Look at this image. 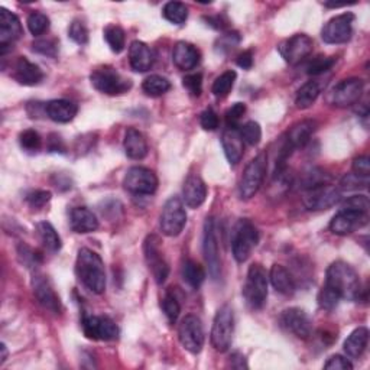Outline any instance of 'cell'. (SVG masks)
<instances>
[{
	"label": "cell",
	"mask_w": 370,
	"mask_h": 370,
	"mask_svg": "<svg viewBox=\"0 0 370 370\" xmlns=\"http://www.w3.org/2000/svg\"><path fill=\"white\" fill-rule=\"evenodd\" d=\"M324 286L332 289L340 299L356 301L360 298L362 294V285L358 272L343 260L333 262L328 267Z\"/></svg>",
	"instance_id": "cell-1"
},
{
	"label": "cell",
	"mask_w": 370,
	"mask_h": 370,
	"mask_svg": "<svg viewBox=\"0 0 370 370\" xmlns=\"http://www.w3.org/2000/svg\"><path fill=\"white\" fill-rule=\"evenodd\" d=\"M75 273L83 285L92 294H103L106 291V271L101 258L92 250L83 247L78 250Z\"/></svg>",
	"instance_id": "cell-2"
},
{
	"label": "cell",
	"mask_w": 370,
	"mask_h": 370,
	"mask_svg": "<svg viewBox=\"0 0 370 370\" xmlns=\"http://www.w3.org/2000/svg\"><path fill=\"white\" fill-rule=\"evenodd\" d=\"M258 243L259 232L255 227V224L247 219L237 221L232 234V252L234 259L239 263L246 262Z\"/></svg>",
	"instance_id": "cell-3"
},
{
	"label": "cell",
	"mask_w": 370,
	"mask_h": 370,
	"mask_svg": "<svg viewBox=\"0 0 370 370\" xmlns=\"http://www.w3.org/2000/svg\"><path fill=\"white\" fill-rule=\"evenodd\" d=\"M243 297L250 308L260 310L265 306L268 298V275L265 268L259 263H255L247 271Z\"/></svg>",
	"instance_id": "cell-4"
},
{
	"label": "cell",
	"mask_w": 370,
	"mask_h": 370,
	"mask_svg": "<svg viewBox=\"0 0 370 370\" xmlns=\"http://www.w3.org/2000/svg\"><path fill=\"white\" fill-rule=\"evenodd\" d=\"M267 171H268V155L267 152H260L246 165L243 171V175L239 184V193L242 200H250V198L255 197V194L262 187L263 180L267 177Z\"/></svg>",
	"instance_id": "cell-5"
},
{
	"label": "cell",
	"mask_w": 370,
	"mask_h": 370,
	"mask_svg": "<svg viewBox=\"0 0 370 370\" xmlns=\"http://www.w3.org/2000/svg\"><path fill=\"white\" fill-rule=\"evenodd\" d=\"M234 332V315L230 306H223L216 312L213 328H211V346L217 352H227Z\"/></svg>",
	"instance_id": "cell-6"
},
{
	"label": "cell",
	"mask_w": 370,
	"mask_h": 370,
	"mask_svg": "<svg viewBox=\"0 0 370 370\" xmlns=\"http://www.w3.org/2000/svg\"><path fill=\"white\" fill-rule=\"evenodd\" d=\"M187 224V211L184 201L178 197H171L165 203L160 217V227L165 236H178Z\"/></svg>",
	"instance_id": "cell-7"
},
{
	"label": "cell",
	"mask_w": 370,
	"mask_h": 370,
	"mask_svg": "<svg viewBox=\"0 0 370 370\" xmlns=\"http://www.w3.org/2000/svg\"><path fill=\"white\" fill-rule=\"evenodd\" d=\"M92 87L103 95H123L132 87V82L126 80L113 67H100L90 75Z\"/></svg>",
	"instance_id": "cell-8"
},
{
	"label": "cell",
	"mask_w": 370,
	"mask_h": 370,
	"mask_svg": "<svg viewBox=\"0 0 370 370\" xmlns=\"http://www.w3.org/2000/svg\"><path fill=\"white\" fill-rule=\"evenodd\" d=\"M143 254L155 282L158 285H162L169 275V267L162 255L160 237L156 234L148 236L147 241L143 243Z\"/></svg>",
	"instance_id": "cell-9"
},
{
	"label": "cell",
	"mask_w": 370,
	"mask_h": 370,
	"mask_svg": "<svg viewBox=\"0 0 370 370\" xmlns=\"http://www.w3.org/2000/svg\"><path fill=\"white\" fill-rule=\"evenodd\" d=\"M178 338L182 347L193 354L200 353L204 346V328L197 315H185L178 327Z\"/></svg>",
	"instance_id": "cell-10"
},
{
	"label": "cell",
	"mask_w": 370,
	"mask_h": 370,
	"mask_svg": "<svg viewBox=\"0 0 370 370\" xmlns=\"http://www.w3.org/2000/svg\"><path fill=\"white\" fill-rule=\"evenodd\" d=\"M365 90V82L362 78H346V80H341L338 84L333 87V90L330 91L328 95V103L336 106V108H350V106L356 104Z\"/></svg>",
	"instance_id": "cell-11"
},
{
	"label": "cell",
	"mask_w": 370,
	"mask_h": 370,
	"mask_svg": "<svg viewBox=\"0 0 370 370\" xmlns=\"http://www.w3.org/2000/svg\"><path fill=\"white\" fill-rule=\"evenodd\" d=\"M341 200V190L330 182L315 185L304 193V206L308 210L321 211L336 206Z\"/></svg>",
	"instance_id": "cell-12"
},
{
	"label": "cell",
	"mask_w": 370,
	"mask_h": 370,
	"mask_svg": "<svg viewBox=\"0 0 370 370\" xmlns=\"http://www.w3.org/2000/svg\"><path fill=\"white\" fill-rule=\"evenodd\" d=\"M123 187L132 194L151 195L158 190V178L148 168L132 166L123 178Z\"/></svg>",
	"instance_id": "cell-13"
},
{
	"label": "cell",
	"mask_w": 370,
	"mask_h": 370,
	"mask_svg": "<svg viewBox=\"0 0 370 370\" xmlns=\"http://www.w3.org/2000/svg\"><path fill=\"white\" fill-rule=\"evenodd\" d=\"M353 22L354 15L352 12L341 13L334 18L330 19L321 31V38L325 44H345L350 41L353 35Z\"/></svg>",
	"instance_id": "cell-14"
},
{
	"label": "cell",
	"mask_w": 370,
	"mask_h": 370,
	"mask_svg": "<svg viewBox=\"0 0 370 370\" xmlns=\"http://www.w3.org/2000/svg\"><path fill=\"white\" fill-rule=\"evenodd\" d=\"M281 57L289 65H298L307 57L311 56L314 49V41L306 34H297L291 36L278 47Z\"/></svg>",
	"instance_id": "cell-15"
},
{
	"label": "cell",
	"mask_w": 370,
	"mask_h": 370,
	"mask_svg": "<svg viewBox=\"0 0 370 370\" xmlns=\"http://www.w3.org/2000/svg\"><path fill=\"white\" fill-rule=\"evenodd\" d=\"M204 258L208 265V273L213 280H219L221 272V260L219 252V241L216 233L214 219H207L204 224Z\"/></svg>",
	"instance_id": "cell-16"
},
{
	"label": "cell",
	"mask_w": 370,
	"mask_h": 370,
	"mask_svg": "<svg viewBox=\"0 0 370 370\" xmlns=\"http://www.w3.org/2000/svg\"><path fill=\"white\" fill-rule=\"evenodd\" d=\"M83 332L90 340H103L110 341L117 338L119 327L109 317L86 315L83 319Z\"/></svg>",
	"instance_id": "cell-17"
},
{
	"label": "cell",
	"mask_w": 370,
	"mask_h": 370,
	"mask_svg": "<svg viewBox=\"0 0 370 370\" xmlns=\"http://www.w3.org/2000/svg\"><path fill=\"white\" fill-rule=\"evenodd\" d=\"M281 325L295 337L307 340L312 334V323L308 314L301 308H286L280 317Z\"/></svg>",
	"instance_id": "cell-18"
},
{
	"label": "cell",
	"mask_w": 370,
	"mask_h": 370,
	"mask_svg": "<svg viewBox=\"0 0 370 370\" xmlns=\"http://www.w3.org/2000/svg\"><path fill=\"white\" fill-rule=\"evenodd\" d=\"M367 220V213L343 208L333 217V220L330 221V232L337 236H347L365 227Z\"/></svg>",
	"instance_id": "cell-19"
},
{
	"label": "cell",
	"mask_w": 370,
	"mask_h": 370,
	"mask_svg": "<svg viewBox=\"0 0 370 370\" xmlns=\"http://www.w3.org/2000/svg\"><path fill=\"white\" fill-rule=\"evenodd\" d=\"M23 35L19 18L10 10L0 9V56H5L12 44Z\"/></svg>",
	"instance_id": "cell-20"
},
{
	"label": "cell",
	"mask_w": 370,
	"mask_h": 370,
	"mask_svg": "<svg viewBox=\"0 0 370 370\" xmlns=\"http://www.w3.org/2000/svg\"><path fill=\"white\" fill-rule=\"evenodd\" d=\"M32 288H34V294L38 299V302L41 306L54 314H60L62 307H61V299L57 295L54 286L51 285L49 280L45 275L41 273H35L32 278Z\"/></svg>",
	"instance_id": "cell-21"
},
{
	"label": "cell",
	"mask_w": 370,
	"mask_h": 370,
	"mask_svg": "<svg viewBox=\"0 0 370 370\" xmlns=\"http://www.w3.org/2000/svg\"><path fill=\"white\" fill-rule=\"evenodd\" d=\"M221 147L226 155L227 161L232 165H237L241 162L245 152V142L241 136L239 127H227L223 132L221 136Z\"/></svg>",
	"instance_id": "cell-22"
},
{
	"label": "cell",
	"mask_w": 370,
	"mask_h": 370,
	"mask_svg": "<svg viewBox=\"0 0 370 370\" xmlns=\"http://www.w3.org/2000/svg\"><path fill=\"white\" fill-rule=\"evenodd\" d=\"M129 62L130 67L136 73H147L152 69L155 56L149 45L142 41H134L129 47Z\"/></svg>",
	"instance_id": "cell-23"
},
{
	"label": "cell",
	"mask_w": 370,
	"mask_h": 370,
	"mask_svg": "<svg viewBox=\"0 0 370 370\" xmlns=\"http://www.w3.org/2000/svg\"><path fill=\"white\" fill-rule=\"evenodd\" d=\"M207 198V185L198 175H190L184 182L182 201L190 208H198Z\"/></svg>",
	"instance_id": "cell-24"
},
{
	"label": "cell",
	"mask_w": 370,
	"mask_h": 370,
	"mask_svg": "<svg viewBox=\"0 0 370 370\" xmlns=\"http://www.w3.org/2000/svg\"><path fill=\"white\" fill-rule=\"evenodd\" d=\"M201 54L193 44L188 42H177L173 51V61L175 67L182 71H188L195 69L200 64Z\"/></svg>",
	"instance_id": "cell-25"
},
{
	"label": "cell",
	"mask_w": 370,
	"mask_h": 370,
	"mask_svg": "<svg viewBox=\"0 0 370 370\" xmlns=\"http://www.w3.org/2000/svg\"><path fill=\"white\" fill-rule=\"evenodd\" d=\"M13 77L22 86H36L44 80V73L36 64L31 62L28 58L21 57L15 64Z\"/></svg>",
	"instance_id": "cell-26"
},
{
	"label": "cell",
	"mask_w": 370,
	"mask_h": 370,
	"mask_svg": "<svg viewBox=\"0 0 370 370\" xmlns=\"http://www.w3.org/2000/svg\"><path fill=\"white\" fill-rule=\"evenodd\" d=\"M123 147L130 160L140 161L148 155V140L142 132L135 127H129L126 130Z\"/></svg>",
	"instance_id": "cell-27"
},
{
	"label": "cell",
	"mask_w": 370,
	"mask_h": 370,
	"mask_svg": "<svg viewBox=\"0 0 370 370\" xmlns=\"http://www.w3.org/2000/svg\"><path fill=\"white\" fill-rule=\"evenodd\" d=\"M70 226L75 233L86 234L99 229V220L91 210L86 207H75L71 210Z\"/></svg>",
	"instance_id": "cell-28"
},
{
	"label": "cell",
	"mask_w": 370,
	"mask_h": 370,
	"mask_svg": "<svg viewBox=\"0 0 370 370\" xmlns=\"http://www.w3.org/2000/svg\"><path fill=\"white\" fill-rule=\"evenodd\" d=\"M45 112L51 121H54L57 123H69L75 117L78 108L77 104H74L70 100H51L45 106Z\"/></svg>",
	"instance_id": "cell-29"
},
{
	"label": "cell",
	"mask_w": 370,
	"mask_h": 370,
	"mask_svg": "<svg viewBox=\"0 0 370 370\" xmlns=\"http://www.w3.org/2000/svg\"><path fill=\"white\" fill-rule=\"evenodd\" d=\"M315 129H317V123L314 121L298 122L288 130L285 139L288 140L291 147H293V149L304 148L310 142Z\"/></svg>",
	"instance_id": "cell-30"
},
{
	"label": "cell",
	"mask_w": 370,
	"mask_h": 370,
	"mask_svg": "<svg viewBox=\"0 0 370 370\" xmlns=\"http://www.w3.org/2000/svg\"><path fill=\"white\" fill-rule=\"evenodd\" d=\"M269 278H271V282H272L273 288L280 294L293 295L295 293V288H297L295 281H294L293 275L289 273V271L285 267L275 263V265L271 268Z\"/></svg>",
	"instance_id": "cell-31"
},
{
	"label": "cell",
	"mask_w": 370,
	"mask_h": 370,
	"mask_svg": "<svg viewBox=\"0 0 370 370\" xmlns=\"http://www.w3.org/2000/svg\"><path fill=\"white\" fill-rule=\"evenodd\" d=\"M369 341V330L366 327L356 328L345 341V352L352 359H359L365 353Z\"/></svg>",
	"instance_id": "cell-32"
},
{
	"label": "cell",
	"mask_w": 370,
	"mask_h": 370,
	"mask_svg": "<svg viewBox=\"0 0 370 370\" xmlns=\"http://www.w3.org/2000/svg\"><path fill=\"white\" fill-rule=\"evenodd\" d=\"M321 90H323V84L317 80H311L304 84L297 92V97H295L297 108L301 110L310 109L311 106L317 101V99H319V96L321 95Z\"/></svg>",
	"instance_id": "cell-33"
},
{
	"label": "cell",
	"mask_w": 370,
	"mask_h": 370,
	"mask_svg": "<svg viewBox=\"0 0 370 370\" xmlns=\"http://www.w3.org/2000/svg\"><path fill=\"white\" fill-rule=\"evenodd\" d=\"M36 230L39 234V239L42 241L45 247L48 250H51V252H58V250L62 247L61 237L51 223H48V221L38 223Z\"/></svg>",
	"instance_id": "cell-34"
},
{
	"label": "cell",
	"mask_w": 370,
	"mask_h": 370,
	"mask_svg": "<svg viewBox=\"0 0 370 370\" xmlns=\"http://www.w3.org/2000/svg\"><path fill=\"white\" fill-rule=\"evenodd\" d=\"M182 278L191 288L197 289L203 285L206 280V271L200 263H197L195 260H185L182 267Z\"/></svg>",
	"instance_id": "cell-35"
},
{
	"label": "cell",
	"mask_w": 370,
	"mask_h": 370,
	"mask_svg": "<svg viewBox=\"0 0 370 370\" xmlns=\"http://www.w3.org/2000/svg\"><path fill=\"white\" fill-rule=\"evenodd\" d=\"M142 90L147 96L161 97L171 90V83L162 75H151L142 83Z\"/></svg>",
	"instance_id": "cell-36"
},
{
	"label": "cell",
	"mask_w": 370,
	"mask_h": 370,
	"mask_svg": "<svg viewBox=\"0 0 370 370\" xmlns=\"http://www.w3.org/2000/svg\"><path fill=\"white\" fill-rule=\"evenodd\" d=\"M104 39L110 49L116 54H121V52L126 47V35L125 31L117 25H109L108 28L104 29Z\"/></svg>",
	"instance_id": "cell-37"
},
{
	"label": "cell",
	"mask_w": 370,
	"mask_h": 370,
	"mask_svg": "<svg viewBox=\"0 0 370 370\" xmlns=\"http://www.w3.org/2000/svg\"><path fill=\"white\" fill-rule=\"evenodd\" d=\"M162 15L171 23L182 25L188 19V8L181 2H168L164 6Z\"/></svg>",
	"instance_id": "cell-38"
},
{
	"label": "cell",
	"mask_w": 370,
	"mask_h": 370,
	"mask_svg": "<svg viewBox=\"0 0 370 370\" xmlns=\"http://www.w3.org/2000/svg\"><path fill=\"white\" fill-rule=\"evenodd\" d=\"M236 77H237L236 71H232V70L219 75L214 80V83H213V87H211L213 95L216 97H226L230 92V90L233 88V86H234Z\"/></svg>",
	"instance_id": "cell-39"
},
{
	"label": "cell",
	"mask_w": 370,
	"mask_h": 370,
	"mask_svg": "<svg viewBox=\"0 0 370 370\" xmlns=\"http://www.w3.org/2000/svg\"><path fill=\"white\" fill-rule=\"evenodd\" d=\"M26 23H28V29L34 36H41L49 29V19L41 12H32Z\"/></svg>",
	"instance_id": "cell-40"
},
{
	"label": "cell",
	"mask_w": 370,
	"mask_h": 370,
	"mask_svg": "<svg viewBox=\"0 0 370 370\" xmlns=\"http://www.w3.org/2000/svg\"><path fill=\"white\" fill-rule=\"evenodd\" d=\"M239 132H241V136H242L243 142L250 145V147H255V145H258L262 139V129H260V125L258 122L250 121V122L245 123L239 129Z\"/></svg>",
	"instance_id": "cell-41"
},
{
	"label": "cell",
	"mask_w": 370,
	"mask_h": 370,
	"mask_svg": "<svg viewBox=\"0 0 370 370\" xmlns=\"http://www.w3.org/2000/svg\"><path fill=\"white\" fill-rule=\"evenodd\" d=\"M161 308L165 314V317L168 319V321L171 324H174L178 317H180V312H181V306H180V301L173 295V294H166L164 298H162V302H161Z\"/></svg>",
	"instance_id": "cell-42"
},
{
	"label": "cell",
	"mask_w": 370,
	"mask_h": 370,
	"mask_svg": "<svg viewBox=\"0 0 370 370\" xmlns=\"http://www.w3.org/2000/svg\"><path fill=\"white\" fill-rule=\"evenodd\" d=\"M334 64H336V57L320 56V57H317L308 62L307 73L310 75H321V74L327 73L328 70H332Z\"/></svg>",
	"instance_id": "cell-43"
},
{
	"label": "cell",
	"mask_w": 370,
	"mask_h": 370,
	"mask_svg": "<svg viewBox=\"0 0 370 370\" xmlns=\"http://www.w3.org/2000/svg\"><path fill=\"white\" fill-rule=\"evenodd\" d=\"M19 142H21V147L25 151H29V152H36L42 145L41 136H39L36 130H32V129L23 130L19 136Z\"/></svg>",
	"instance_id": "cell-44"
},
{
	"label": "cell",
	"mask_w": 370,
	"mask_h": 370,
	"mask_svg": "<svg viewBox=\"0 0 370 370\" xmlns=\"http://www.w3.org/2000/svg\"><path fill=\"white\" fill-rule=\"evenodd\" d=\"M32 49L41 56L56 58L58 54V42L56 39H38L34 41Z\"/></svg>",
	"instance_id": "cell-45"
},
{
	"label": "cell",
	"mask_w": 370,
	"mask_h": 370,
	"mask_svg": "<svg viewBox=\"0 0 370 370\" xmlns=\"http://www.w3.org/2000/svg\"><path fill=\"white\" fill-rule=\"evenodd\" d=\"M182 86L185 90L190 92L191 96L198 97L203 91V75L200 73L185 75L184 80H182Z\"/></svg>",
	"instance_id": "cell-46"
},
{
	"label": "cell",
	"mask_w": 370,
	"mask_h": 370,
	"mask_svg": "<svg viewBox=\"0 0 370 370\" xmlns=\"http://www.w3.org/2000/svg\"><path fill=\"white\" fill-rule=\"evenodd\" d=\"M69 36L78 45H84L88 42V29L82 21H74L70 25Z\"/></svg>",
	"instance_id": "cell-47"
},
{
	"label": "cell",
	"mask_w": 370,
	"mask_h": 370,
	"mask_svg": "<svg viewBox=\"0 0 370 370\" xmlns=\"http://www.w3.org/2000/svg\"><path fill=\"white\" fill-rule=\"evenodd\" d=\"M338 302H340V298L333 293L332 289H328L327 286H324L320 291V294H319V304H320L321 308H324L327 311H332V310H334L338 306Z\"/></svg>",
	"instance_id": "cell-48"
},
{
	"label": "cell",
	"mask_w": 370,
	"mask_h": 370,
	"mask_svg": "<svg viewBox=\"0 0 370 370\" xmlns=\"http://www.w3.org/2000/svg\"><path fill=\"white\" fill-rule=\"evenodd\" d=\"M369 184V177H360L356 174H347L341 180V190H358V188H366Z\"/></svg>",
	"instance_id": "cell-49"
},
{
	"label": "cell",
	"mask_w": 370,
	"mask_h": 370,
	"mask_svg": "<svg viewBox=\"0 0 370 370\" xmlns=\"http://www.w3.org/2000/svg\"><path fill=\"white\" fill-rule=\"evenodd\" d=\"M343 208H345V210H353V211H360V213H367L369 198L366 195L349 197L347 200L343 203Z\"/></svg>",
	"instance_id": "cell-50"
},
{
	"label": "cell",
	"mask_w": 370,
	"mask_h": 370,
	"mask_svg": "<svg viewBox=\"0 0 370 370\" xmlns=\"http://www.w3.org/2000/svg\"><path fill=\"white\" fill-rule=\"evenodd\" d=\"M51 193L45 190H35L26 195V203H28L34 208H41L51 200Z\"/></svg>",
	"instance_id": "cell-51"
},
{
	"label": "cell",
	"mask_w": 370,
	"mask_h": 370,
	"mask_svg": "<svg viewBox=\"0 0 370 370\" xmlns=\"http://www.w3.org/2000/svg\"><path fill=\"white\" fill-rule=\"evenodd\" d=\"M246 113V104L245 103H234L232 108L226 112V122L227 127H237V123Z\"/></svg>",
	"instance_id": "cell-52"
},
{
	"label": "cell",
	"mask_w": 370,
	"mask_h": 370,
	"mask_svg": "<svg viewBox=\"0 0 370 370\" xmlns=\"http://www.w3.org/2000/svg\"><path fill=\"white\" fill-rule=\"evenodd\" d=\"M200 125L204 130L213 132L219 127L220 121H219V114L213 109H207L200 114Z\"/></svg>",
	"instance_id": "cell-53"
},
{
	"label": "cell",
	"mask_w": 370,
	"mask_h": 370,
	"mask_svg": "<svg viewBox=\"0 0 370 370\" xmlns=\"http://www.w3.org/2000/svg\"><path fill=\"white\" fill-rule=\"evenodd\" d=\"M324 369H327V370H353V365L350 363L349 359L343 358V356H340V354H336V356H332V358L325 362Z\"/></svg>",
	"instance_id": "cell-54"
},
{
	"label": "cell",
	"mask_w": 370,
	"mask_h": 370,
	"mask_svg": "<svg viewBox=\"0 0 370 370\" xmlns=\"http://www.w3.org/2000/svg\"><path fill=\"white\" fill-rule=\"evenodd\" d=\"M241 42V36L237 32H227L220 36V39L217 41V45L221 51H230L232 48H234L236 45H239Z\"/></svg>",
	"instance_id": "cell-55"
},
{
	"label": "cell",
	"mask_w": 370,
	"mask_h": 370,
	"mask_svg": "<svg viewBox=\"0 0 370 370\" xmlns=\"http://www.w3.org/2000/svg\"><path fill=\"white\" fill-rule=\"evenodd\" d=\"M353 174L360 177H369L370 174V160L369 156H359L353 161Z\"/></svg>",
	"instance_id": "cell-56"
},
{
	"label": "cell",
	"mask_w": 370,
	"mask_h": 370,
	"mask_svg": "<svg viewBox=\"0 0 370 370\" xmlns=\"http://www.w3.org/2000/svg\"><path fill=\"white\" fill-rule=\"evenodd\" d=\"M236 62H237V65H239L241 69L250 70V69H252V65H254V52L250 51V49L249 51H243L242 54L239 57H237Z\"/></svg>",
	"instance_id": "cell-57"
},
{
	"label": "cell",
	"mask_w": 370,
	"mask_h": 370,
	"mask_svg": "<svg viewBox=\"0 0 370 370\" xmlns=\"http://www.w3.org/2000/svg\"><path fill=\"white\" fill-rule=\"evenodd\" d=\"M48 143H49V145H48V148H49L51 152H61V153L65 152V145H64L61 136H58V135H56V134H52V135L49 136Z\"/></svg>",
	"instance_id": "cell-58"
},
{
	"label": "cell",
	"mask_w": 370,
	"mask_h": 370,
	"mask_svg": "<svg viewBox=\"0 0 370 370\" xmlns=\"http://www.w3.org/2000/svg\"><path fill=\"white\" fill-rule=\"evenodd\" d=\"M230 359H232L230 360L232 367H234V369H247V363H246V359H245L243 354L234 353Z\"/></svg>",
	"instance_id": "cell-59"
},
{
	"label": "cell",
	"mask_w": 370,
	"mask_h": 370,
	"mask_svg": "<svg viewBox=\"0 0 370 370\" xmlns=\"http://www.w3.org/2000/svg\"><path fill=\"white\" fill-rule=\"evenodd\" d=\"M207 22L210 26H213L216 29H224L226 28V23H223L221 16H216V18H207Z\"/></svg>",
	"instance_id": "cell-60"
},
{
	"label": "cell",
	"mask_w": 370,
	"mask_h": 370,
	"mask_svg": "<svg viewBox=\"0 0 370 370\" xmlns=\"http://www.w3.org/2000/svg\"><path fill=\"white\" fill-rule=\"evenodd\" d=\"M0 350H2V356H0V365H3L8 359V347L5 343H2V345H0Z\"/></svg>",
	"instance_id": "cell-61"
}]
</instances>
